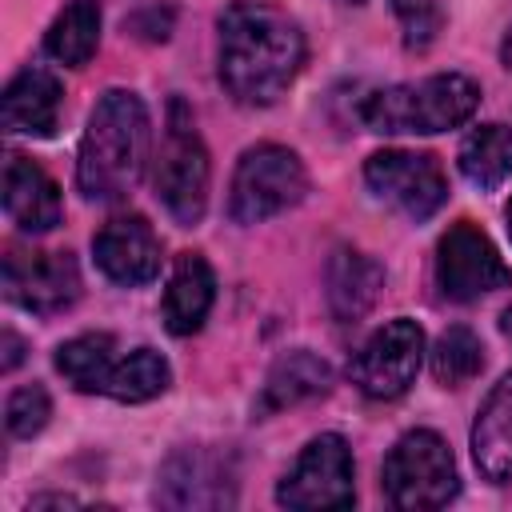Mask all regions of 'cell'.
Masks as SVG:
<instances>
[{
    "mask_svg": "<svg viewBox=\"0 0 512 512\" xmlns=\"http://www.w3.org/2000/svg\"><path fill=\"white\" fill-rule=\"evenodd\" d=\"M216 72L236 104H276L304 68L300 24L268 0H232L216 20Z\"/></svg>",
    "mask_w": 512,
    "mask_h": 512,
    "instance_id": "6da1fadb",
    "label": "cell"
},
{
    "mask_svg": "<svg viewBox=\"0 0 512 512\" xmlns=\"http://www.w3.org/2000/svg\"><path fill=\"white\" fill-rule=\"evenodd\" d=\"M148 148H152V124L144 100L128 88H108L96 100L88 128L80 136V152H76L80 192L100 204L124 200L144 176Z\"/></svg>",
    "mask_w": 512,
    "mask_h": 512,
    "instance_id": "7a4b0ae2",
    "label": "cell"
},
{
    "mask_svg": "<svg viewBox=\"0 0 512 512\" xmlns=\"http://www.w3.org/2000/svg\"><path fill=\"white\" fill-rule=\"evenodd\" d=\"M480 108V84L464 72H436L412 84L376 88L360 104V120L380 136H432L460 128Z\"/></svg>",
    "mask_w": 512,
    "mask_h": 512,
    "instance_id": "3957f363",
    "label": "cell"
},
{
    "mask_svg": "<svg viewBox=\"0 0 512 512\" xmlns=\"http://www.w3.org/2000/svg\"><path fill=\"white\" fill-rule=\"evenodd\" d=\"M208 180H212V164H208V148L196 132V120L184 108V100H172L164 140H160V152L152 164L156 200L164 204V212L176 224H200V216L208 208Z\"/></svg>",
    "mask_w": 512,
    "mask_h": 512,
    "instance_id": "277c9868",
    "label": "cell"
},
{
    "mask_svg": "<svg viewBox=\"0 0 512 512\" xmlns=\"http://www.w3.org/2000/svg\"><path fill=\"white\" fill-rule=\"evenodd\" d=\"M380 484L392 508L424 512V508H444L460 492V472L444 436H436L432 428H412L384 456Z\"/></svg>",
    "mask_w": 512,
    "mask_h": 512,
    "instance_id": "5b68a950",
    "label": "cell"
},
{
    "mask_svg": "<svg viewBox=\"0 0 512 512\" xmlns=\"http://www.w3.org/2000/svg\"><path fill=\"white\" fill-rule=\"evenodd\" d=\"M308 192V172L300 156L284 144H256L236 160L228 184V216L236 224H264Z\"/></svg>",
    "mask_w": 512,
    "mask_h": 512,
    "instance_id": "8992f818",
    "label": "cell"
},
{
    "mask_svg": "<svg viewBox=\"0 0 512 512\" xmlns=\"http://www.w3.org/2000/svg\"><path fill=\"white\" fill-rule=\"evenodd\" d=\"M420 360H424V328L408 316H396L356 348V356L348 360V380L368 400H396L416 384Z\"/></svg>",
    "mask_w": 512,
    "mask_h": 512,
    "instance_id": "52a82bcc",
    "label": "cell"
},
{
    "mask_svg": "<svg viewBox=\"0 0 512 512\" xmlns=\"http://www.w3.org/2000/svg\"><path fill=\"white\" fill-rule=\"evenodd\" d=\"M276 500L284 508H348L356 500V484H352V448L344 436L336 432H320L312 436L296 464L284 472V480L276 484Z\"/></svg>",
    "mask_w": 512,
    "mask_h": 512,
    "instance_id": "ba28073f",
    "label": "cell"
},
{
    "mask_svg": "<svg viewBox=\"0 0 512 512\" xmlns=\"http://www.w3.org/2000/svg\"><path fill=\"white\" fill-rule=\"evenodd\" d=\"M512 284V268L472 220H456L436 244V288L452 304H472Z\"/></svg>",
    "mask_w": 512,
    "mask_h": 512,
    "instance_id": "9c48e42d",
    "label": "cell"
},
{
    "mask_svg": "<svg viewBox=\"0 0 512 512\" xmlns=\"http://www.w3.org/2000/svg\"><path fill=\"white\" fill-rule=\"evenodd\" d=\"M364 180L376 200L392 204L400 216L416 224L436 216L448 200V180L428 152H404V148L372 152L364 164Z\"/></svg>",
    "mask_w": 512,
    "mask_h": 512,
    "instance_id": "30bf717a",
    "label": "cell"
},
{
    "mask_svg": "<svg viewBox=\"0 0 512 512\" xmlns=\"http://www.w3.org/2000/svg\"><path fill=\"white\" fill-rule=\"evenodd\" d=\"M156 504L164 508H232L236 460L212 444L176 448L156 476Z\"/></svg>",
    "mask_w": 512,
    "mask_h": 512,
    "instance_id": "8fae6325",
    "label": "cell"
},
{
    "mask_svg": "<svg viewBox=\"0 0 512 512\" xmlns=\"http://www.w3.org/2000/svg\"><path fill=\"white\" fill-rule=\"evenodd\" d=\"M4 296L32 316H56L80 300V264L72 252L8 248Z\"/></svg>",
    "mask_w": 512,
    "mask_h": 512,
    "instance_id": "7c38bea8",
    "label": "cell"
},
{
    "mask_svg": "<svg viewBox=\"0 0 512 512\" xmlns=\"http://www.w3.org/2000/svg\"><path fill=\"white\" fill-rule=\"evenodd\" d=\"M92 256L112 284L136 288L160 272V236L144 216H116L92 236Z\"/></svg>",
    "mask_w": 512,
    "mask_h": 512,
    "instance_id": "4fadbf2b",
    "label": "cell"
},
{
    "mask_svg": "<svg viewBox=\"0 0 512 512\" xmlns=\"http://www.w3.org/2000/svg\"><path fill=\"white\" fill-rule=\"evenodd\" d=\"M60 104H64L60 76L40 68V64H28L8 80V88L0 96L4 132H12V136H52L60 128Z\"/></svg>",
    "mask_w": 512,
    "mask_h": 512,
    "instance_id": "5bb4252c",
    "label": "cell"
},
{
    "mask_svg": "<svg viewBox=\"0 0 512 512\" xmlns=\"http://www.w3.org/2000/svg\"><path fill=\"white\" fill-rule=\"evenodd\" d=\"M4 212L20 232H32V236L52 232L64 216L56 180L20 152H8L4 160Z\"/></svg>",
    "mask_w": 512,
    "mask_h": 512,
    "instance_id": "9a60e30c",
    "label": "cell"
},
{
    "mask_svg": "<svg viewBox=\"0 0 512 512\" xmlns=\"http://www.w3.org/2000/svg\"><path fill=\"white\" fill-rule=\"evenodd\" d=\"M216 300V276L212 264L200 252H184L168 276L164 288V328L172 336H192L200 332V324L208 320Z\"/></svg>",
    "mask_w": 512,
    "mask_h": 512,
    "instance_id": "2e32d148",
    "label": "cell"
},
{
    "mask_svg": "<svg viewBox=\"0 0 512 512\" xmlns=\"http://www.w3.org/2000/svg\"><path fill=\"white\" fill-rule=\"evenodd\" d=\"M472 460L492 484L512 480V372L484 396L472 424Z\"/></svg>",
    "mask_w": 512,
    "mask_h": 512,
    "instance_id": "e0dca14e",
    "label": "cell"
},
{
    "mask_svg": "<svg viewBox=\"0 0 512 512\" xmlns=\"http://www.w3.org/2000/svg\"><path fill=\"white\" fill-rule=\"evenodd\" d=\"M328 384H332V368H328L316 352L292 348V352H284V356L268 368V380H264V388H260V396H256V404H252V412H256V420H264V416H272V412H284V408H292V404H304V400L328 392Z\"/></svg>",
    "mask_w": 512,
    "mask_h": 512,
    "instance_id": "ac0fdd59",
    "label": "cell"
},
{
    "mask_svg": "<svg viewBox=\"0 0 512 512\" xmlns=\"http://www.w3.org/2000/svg\"><path fill=\"white\" fill-rule=\"evenodd\" d=\"M324 284H328L332 316L336 320H360L376 304V296L384 292V268L356 248H336L328 256Z\"/></svg>",
    "mask_w": 512,
    "mask_h": 512,
    "instance_id": "d6986e66",
    "label": "cell"
},
{
    "mask_svg": "<svg viewBox=\"0 0 512 512\" xmlns=\"http://www.w3.org/2000/svg\"><path fill=\"white\" fill-rule=\"evenodd\" d=\"M116 336L108 332H84V336H72L56 348V372L76 388V392H108V380H112V368H116Z\"/></svg>",
    "mask_w": 512,
    "mask_h": 512,
    "instance_id": "ffe728a7",
    "label": "cell"
},
{
    "mask_svg": "<svg viewBox=\"0 0 512 512\" xmlns=\"http://www.w3.org/2000/svg\"><path fill=\"white\" fill-rule=\"evenodd\" d=\"M460 176L476 188H500L512 176V128L508 124H480L464 136L456 152Z\"/></svg>",
    "mask_w": 512,
    "mask_h": 512,
    "instance_id": "44dd1931",
    "label": "cell"
},
{
    "mask_svg": "<svg viewBox=\"0 0 512 512\" xmlns=\"http://www.w3.org/2000/svg\"><path fill=\"white\" fill-rule=\"evenodd\" d=\"M100 44V4L72 0L44 32V52L64 68H84Z\"/></svg>",
    "mask_w": 512,
    "mask_h": 512,
    "instance_id": "7402d4cb",
    "label": "cell"
},
{
    "mask_svg": "<svg viewBox=\"0 0 512 512\" xmlns=\"http://www.w3.org/2000/svg\"><path fill=\"white\" fill-rule=\"evenodd\" d=\"M168 384H172L168 360L156 348H132V352H120L104 396H112L120 404H144V400L160 396Z\"/></svg>",
    "mask_w": 512,
    "mask_h": 512,
    "instance_id": "603a6c76",
    "label": "cell"
},
{
    "mask_svg": "<svg viewBox=\"0 0 512 512\" xmlns=\"http://www.w3.org/2000/svg\"><path fill=\"white\" fill-rule=\"evenodd\" d=\"M484 368V344L468 324H452L436 336L432 344V376L444 388H460L468 380H476Z\"/></svg>",
    "mask_w": 512,
    "mask_h": 512,
    "instance_id": "cb8c5ba5",
    "label": "cell"
},
{
    "mask_svg": "<svg viewBox=\"0 0 512 512\" xmlns=\"http://www.w3.org/2000/svg\"><path fill=\"white\" fill-rule=\"evenodd\" d=\"M392 12L404 32V48L424 52L444 28V0H392Z\"/></svg>",
    "mask_w": 512,
    "mask_h": 512,
    "instance_id": "d4e9b609",
    "label": "cell"
},
{
    "mask_svg": "<svg viewBox=\"0 0 512 512\" xmlns=\"http://www.w3.org/2000/svg\"><path fill=\"white\" fill-rule=\"evenodd\" d=\"M48 416H52V400H48V392L40 384L16 388L8 396V404H4V424H8V436H16V440L36 436L48 424Z\"/></svg>",
    "mask_w": 512,
    "mask_h": 512,
    "instance_id": "484cf974",
    "label": "cell"
},
{
    "mask_svg": "<svg viewBox=\"0 0 512 512\" xmlns=\"http://www.w3.org/2000/svg\"><path fill=\"white\" fill-rule=\"evenodd\" d=\"M20 356H24V344L16 340V332H4V372H12L20 364Z\"/></svg>",
    "mask_w": 512,
    "mask_h": 512,
    "instance_id": "4316f807",
    "label": "cell"
},
{
    "mask_svg": "<svg viewBox=\"0 0 512 512\" xmlns=\"http://www.w3.org/2000/svg\"><path fill=\"white\" fill-rule=\"evenodd\" d=\"M500 60H504V64L512 68V28L504 32V44H500Z\"/></svg>",
    "mask_w": 512,
    "mask_h": 512,
    "instance_id": "83f0119b",
    "label": "cell"
},
{
    "mask_svg": "<svg viewBox=\"0 0 512 512\" xmlns=\"http://www.w3.org/2000/svg\"><path fill=\"white\" fill-rule=\"evenodd\" d=\"M500 332L512 340V308H504V316H500Z\"/></svg>",
    "mask_w": 512,
    "mask_h": 512,
    "instance_id": "f1b7e54d",
    "label": "cell"
},
{
    "mask_svg": "<svg viewBox=\"0 0 512 512\" xmlns=\"http://www.w3.org/2000/svg\"><path fill=\"white\" fill-rule=\"evenodd\" d=\"M504 216H508V236H512V200H508V212Z\"/></svg>",
    "mask_w": 512,
    "mask_h": 512,
    "instance_id": "f546056e",
    "label": "cell"
}]
</instances>
